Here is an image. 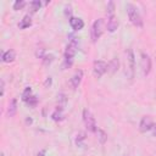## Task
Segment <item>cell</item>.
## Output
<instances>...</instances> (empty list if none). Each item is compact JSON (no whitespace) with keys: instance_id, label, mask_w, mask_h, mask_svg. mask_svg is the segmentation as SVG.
<instances>
[{"instance_id":"6da1fadb","label":"cell","mask_w":156,"mask_h":156,"mask_svg":"<svg viewBox=\"0 0 156 156\" xmlns=\"http://www.w3.org/2000/svg\"><path fill=\"white\" fill-rule=\"evenodd\" d=\"M126 9H127V15H128V18H129L130 23L133 26L138 27V28H143V17H141L138 7L135 5L128 2Z\"/></svg>"},{"instance_id":"7a4b0ae2","label":"cell","mask_w":156,"mask_h":156,"mask_svg":"<svg viewBox=\"0 0 156 156\" xmlns=\"http://www.w3.org/2000/svg\"><path fill=\"white\" fill-rule=\"evenodd\" d=\"M78 50V40L77 38H73L68 41L66 50H65V67H71L73 63V57Z\"/></svg>"},{"instance_id":"3957f363","label":"cell","mask_w":156,"mask_h":156,"mask_svg":"<svg viewBox=\"0 0 156 156\" xmlns=\"http://www.w3.org/2000/svg\"><path fill=\"white\" fill-rule=\"evenodd\" d=\"M134 71H135V62H134V54L132 49H128L126 52V76L129 79L134 78Z\"/></svg>"},{"instance_id":"277c9868","label":"cell","mask_w":156,"mask_h":156,"mask_svg":"<svg viewBox=\"0 0 156 156\" xmlns=\"http://www.w3.org/2000/svg\"><path fill=\"white\" fill-rule=\"evenodd\" d=\"M105 28H106V23H105L104 18H99L93 23V26H91V39H93L94 43L102 35Z\"/></svg>"},{"instance_id":"5b68a950","label":"cell","mask_w":156,"mask_h":156,"mask_svg":"<svg viewBox=\"0 0 156 156\" xmlns=\"http://www.w3.org/2000/svg\"><path fill=\"white\" fill-rule=\"evenodd\" d=\"M83 122H84V126L85 128L89 130V132H96L98 130V127H96V121H95V117L93 116V113L85 108L83 111Z\"/></svg>"},{"instance_id":"8992f818","label":"cell","mask_w":156,"mask_h":156,"mask_svg":"<svg viewBox=\"0 0 156 156\" xmlns=\"http://www.w3.org/2000/svg\"><path fill=\"white\" fill-rule=\"evenodd\" d=\"M107 71H108V63H106V62L102 61V60H96V61H94L93 72H94V76H95L96 78H101Z\"/></svg>"},{"instance_id":"52a82bcc","label":"cell","mask_w":156,"mask_h":156,"mask_svg":"<svg viewBox=\"0 0 156 156\" xmlns=\"http://www.w3.org/2000/svg\"><path fill=\"white\" fill-rule=\"evenodd\" d=\"M140 68L144 76H147L151 71V58L146 52H141L140 55Z\"/></svg>"},{"instance_id":"ba28073f","label":"cell","mask_w":156,"mask_h":156,"mask_svg":"<svg viewBox=\"0 0 156 156\" xmlns=\"http://www.w3.org/2000/svg\"><path fill=\"white\" fill-rule=\"evenodd\" d=\"M152 126H154V122H152V118L150 116H144L141 119H140V123H139V130L141 133H146L149 130L152 129Z\"/></svg>"},{"instance_id":"9c48e42d","label":"cell","mask_w":156,"mask_h":156,"mask_svg":"<svg viewBox=\"0 0 156 156\" xmlns=\"http://www.w3.org/2000/svg\"><path fill=\"white\" fill-rule=\"evenodd\" d=\"M106 28L110 33H113L117 28H118V18L116 17V15H111L107 17V22H106Z\"/></svg>"},{"instance_id":"30bf717a","label":"cell","mask_w":156,"mask_h":156,"mask_svg":"<svg viewBox=\"0 0 156 156\" xmlns=\"http://www.w3.org/2000/svg\"><path fill=\"white\" fill-rule=\"evenodd\" d=\"M82 79H83V71H82V69H78V71L72 76L71 80H69L71 87H72L73 89H77V88L79 87V84H80Z\"/></svg>"},{"instance_id":"8fae6325","label":"cell","mask_w":156,"mask_h":156,"mask_svg":"<svg viewBox=\"0 0 156 156\" xmlns=\"http://www.w3.org/2000/svg\"><path fill=\"white\" fill-rule=\"evenodd\" d=\"M69 26L72 27L73 30H80L84 27V22L79 17H71L69 18Z\"/></svg>"},{"instance_id":"7c38bea8","label":"cell","mask_w":156,"mask_h":156,"mask_svg":"<svg viewBox=\"0 0 156 156\" xmlns=\"http://www.w3.org/2000/svg\"><path fill=\"white\" fill-rule=\"evenodd\" d=\"M15 58H16V52H15V50H12V49L5 51V52L2 54V56H1L2 62H6V63H10V62L15 61Z\"/></svg>"},{"instance_id":"4fadbf2b","label":"cell","mask_w":156,"mask_h":156,"mask_svg":"<svg viewBox=\"0 0 156 156\" xmlns=\"http://www.w3.org/2000/svg\"><path fill=\"white\" fill-rule=\"evenodd\" d=\"M17 112V100L16 99H11L10 104H9V107H7V115L10 117H13Z\"/></svg>"},{"instance_id":"5bb4252c","label":"cell","mask_w":156,"mask_h":156,"mask_svg":"<svg viewBox=\"0 0 156 156\" xmlns=\"http://www.w3.org/2000/svg\"><path fill=\"white\" fill-rule=\"evenodd\" d=\"M30 24H32V17H30L29 15H26V16L21 20V22L18 23V27H20L21 29H26V28H28Z\"/></svg>"},{"instance_id":"9a60e30c","label":"cell","mask_w":156,"mask_h":156,"mask_svg":"<svg viewBox=\"0 0 156 156\" xmlns=\"http://www.w3.org/2000/svg\"><path fill=\"white\" fill-rule=\"evenodd\" d=\"M57 104H58L57 107H60V108H62V110L65 108V106H66V104H67V98H66L65 94L60 93V94L57 95Z\"/></svg>"},{"instance_id":"2e32d148","label":"cell","mask_w":156,"mask_h":156,"mask_svg":"<svg viewBox=\"0 0 156 156\" xmlns=\"http://www.w3.org/2000/svg\"><path fill=\"white\" fill-rule=\"evenodd\" d=\"M62 108H60V107H56V110L52 112V115H51V118L54 119V121H61L62 118H63V113H62Z\"/></svg>"},{"instance_id":"e0dca14e","label":"cell","mask_w":156,"mask_h":156,"mask_svg":"<svg viewBox=\"0 0 156 156\" xmlns=\"http://www.w3.org/2000/svg\"><path fill=\"white\" fill-rule=\"evenodd\" d=\"M96 135H98V140L100 144H105L107 140V134L102 130V129H98L96 130Z\"/></svg>"},{"instance_id":"ac0fdd59","label":"cell","mask_w":156,"mask_h":156,"mask_svg":"<svg viewBox=\"0 0 156 156\" xmlns=\"http://www.w3.org/2000/svg\"><path fill=\"white\" fill-rule=\"evenodd\" d=\"M118 60L117 58H112L111 61H110V63H108V69L111 71V73H115L117 69H118Z\"/></svg>"},{"instance_id":"d6986e66","label":"cell","mask_w":156,"mask_h":156,"mask_svg":"<svg viewBox=\"0 0 156 156\" xmlns=\"http://www.w3.org/2000/svg\"><path fill=\"white\" fill-rule=\"evenodd\" d=\"M29 6H30L32 12H37L40 9V6H41V2L39 0H34V1H30L29 2Z\"/></svg>"},{"instance_id":"ffe728a7","label":"cell","mask_w":156,"mask_h":156,"mask_svg":"<svg viewBox=\"0 0 156 156\" xmlns=\"http://www.w3.org/2000/svg\"><path fill=\"white\" fill-rule=\"evenodd\" d=\"M30 96H32V89H30V87H27V88L23 90V93H22V100L26 102Z\"/></svg>"},{"instance_id":"44dd1931","label":"cell","mask_w":156,"mask_h":156,"mask_svg":"<svg viewBox=\"0 0 156 156\" xmlns=\"http://www.w3.org/2000/svg\"><path fill=\"white\" fill-rule=\"evenodd\" d=\"M24 6H26V1H23V0H17V1H15V4H13V10H15V11H18V10H22Z\"/></svg>"},{"instance_id":"7402d4cb","label":"cell","mask_w":156,"mask_h":156,"mask_svg":"<svg viewBox=\"0 0 156 156\" xmlns=\"http://www.w3.org/2000/svg\"><path fill=\"white\" fill-rule=\"evenodd\" d=\"M106 12L108 13V16L115 15V13H113V12H115V2H113V1H108V2H107V5H106Z\"/></svg>"},{"instance_id":"603a6c76","label":"cell","mask_w":156,"mask_h":156,"mask_svg":"<svg viewBox=\"0 0 156 156\" xmlns=\"http://www.w3.org/2000/svg\"><path fill=\"white\" fill-rule=\"evenodd\" d=\"M26 102H27L30 107H35V106H37V104H38V99H37L34 95H32V96H30Z\"/></svg>"},{"instance_id":"cb8c5ba5","label":"cell","mask_w":156,"mask_h":156,"mask_svg":"<svg viewBox=\"0 0 156 156\" xmlns=\"http://www.w3.org/2000/svg\"><path fill=\"white\" fill-rule=\"evenodd\" d=\"M85 139V133H79L78 135H77V139H76V143H77V145H82V141Z\"/></svg>"},{"instance_id":"d4e9b609","label":"cell","mask_w":156,"mask_h":156,"mask_svg":"<svg viewBox=\"0 0 156 156\" xmlns=\"http://www.w3.org/2000/svg\"><path fill=\"white\" fill-rule=\"evenodd\" d=\"M65 13H66V16H68L69 18L72 17V7H71L69 5H66V6H65Z\"/></svg>"},{"instance_id":"484cf974","label":"cell","mask_w":156,"mask_h":156,"mask_svg":"<svg viewBox=\"0 0 156 156\" xmlns=\"http://www.w3.org/2000/svg\"><path fill=\"white\" fill-rule=\"evenodd\" d=\"M4 93H5V82L4 79H1V96L4 95Z\"/></svg>"},{"instance_id":"4316f807","label":"cell","mask_w":156,"mask_h":156,"mask_svg":"<svg viewBox=\"0 0 156 156\" xmlns=\"http://www.w3.org/2000/svg\"><path fill=\"white\" fill-rule=\"evenodd\" d=\"M48 84H49V85L51 84V78H50V77H48V79L45 80V85H48Z\"/></svg>"},{"instance_id":"83f0119b","label":"cell","mask_w":156,"mask_h":156,"mask_svg":"<svg viewBox=\"0 0 156 156\" xmlns=\"http://www.w3.org/2000/svg\"><path fill=\"white\" fill-rule=\"evenodd\" d=\"M151 130H152V134L156 136V124H154V126H152V129H151Z\"/></svg>"},{"instance_id":"f1b7e54d","label":"cell","mask_w":156,"mask_h":156,"mask_svg":"<svg viewBox=\"0 0 156 156\" xmlns=\"http://www.w3.org/2000/svg\"><path fill=\"white\" fill-rule=\"evenodd\" d=\"M44 154H45V150H41V151L38 154V156H44Z\"/></svg>"},{"instance_id":"f546056e","label":"cell","mask_w":156,"mask_h":156,"mask_svg":"<svg viewBox=\"0 0 156 156\" xmlns=\"http://www.w3.org/2000/svg\"><path fill=\"white\" fill-rule=\"evenodd\" d=\"M26 122H27V123H32V118H27Z\"/></svg>"},{"instance_id":"4dcf8cb0","label":"cell","mask_w":156,"mask_h":156,"mask_svg":"<svg viewBox=\"0 0 156 156\" xmlns=\"http://www.w3.org/2000/svg\"><path fill=\"white\" fill-rule=\"evenodd\" d=\"M1 156H5V155H4V154H2V155H1Z\"/></svg>"}]
</instances>
